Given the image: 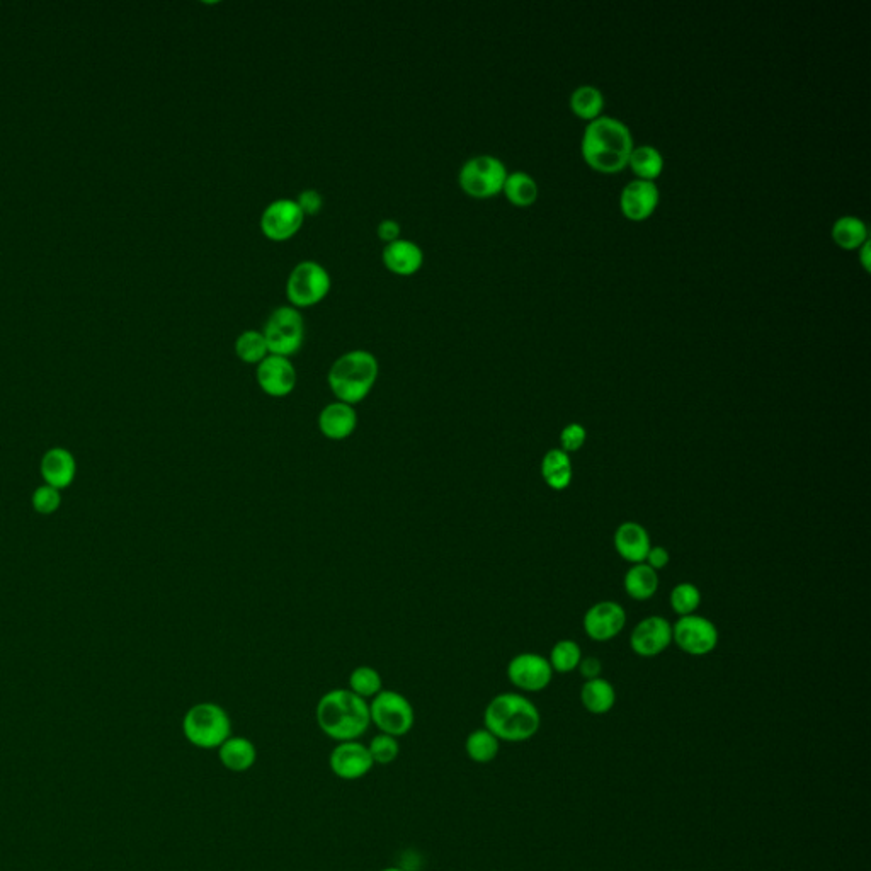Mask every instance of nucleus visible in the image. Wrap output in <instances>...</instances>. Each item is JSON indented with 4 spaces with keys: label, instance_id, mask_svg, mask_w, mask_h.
Listing matches in <instances>:
<instances>
[{
    "label": "nucleus",
    "instance_id": "nucleus-1",
    "mask_svg": "<svg viewBox=\"0 0 871 871\" xmlns=\"http://www.w3.org/2000/svg\"><path fill=\"white\" fill-rule=\"evenodd\" d=\"M315 722L331 741H359L371 727L368 701L348 688H336L320 696Z\"/></svg>",
    "mask_w": 871,
    "mask_h": 871
},
{
    "label": "nucleus",
    "instance_id": "nucleus-2",
    "mask_svg": "<svg viewBox=\"0 0 871 871\" xmlns=\"http://www.w3.org/2000/svg\"><path fill=\"white\" fill-rule=\"evenodd\" d=\"M632 150V133L623 121L611 116H598L586 126L582 137V155L596 171H621L628 166Z\"/></svg>",
    "mask_w": 871,
    "mask_h": 871
},
{
    "label": "nucleus",
    "instance_id": "nucleus-3",
    "mask_svg": "<svg viewBox=\"0 0 871 871\" xmlns=\"http://www.w3.org/2000/svg\"><path fill=\"white\" fill-rule=\"evenodd\" d=\"M540 725L541 715L535 703L519 693H501L485 706L484 727L499 741H530Z\"/></svg>",
    "mask_w": 871,
    "mask_h": 871
},
{
    "label": "nucleus",
    "instance_id": "nucleus-4",
    "mask_svg": "<svg viewBox=\"0 0 871 871\" xmlns=\"http://www.w3.org/2000/svg\"><path fill=\"white\" fill-rule=\"evenodd\" d=\"M380 376V363L371 351L351 349L332 363L327 385L339 402L356 405L365 402Z\"/></svg>",
    "mask_w": 871,
    "mask_h": 871
},
{
    "label": "nucleus",
    "instance_id": "nucleus-5",
    "mask_svg": "<svg viewBox=\"0 0 871 871\" xmlns=\"http://www.w3.org/2000/svg\"><path fill=\"white\" fill-rule=\"evenodd\" d=\"M183 734L198 749H218L232 734V718L227 710L213 701L191 706L183 718Z\"/></svg>",
    "mask_w": 871,
    "mask_h": 871
},
{
    "label": "nucleus",
    "instance_id": "nucleus-6",
    "mask_svg": "<svg viewBox=\"0 0 871 871\" xmlns=\"http://www.w3.org/2000/svg\"><path fill=\"white\" fill-rule=\"evenodd\" d=\"M332 288L331 273L320 262L305 259L291 269L286 279V298L291 307L308 308L322 302Z\"/></svg>",
    "mask_w": 871,
    "mask_h": 871
},
{
    "label": "nucleus",
    "instance_id": "nucleus-7",
    "mask_svg": "<svg viewBox=\"0 0 871 871\" xmlns=\"http://www.w3.org/2000/svg\"><path fill=\"white\" fill-rule=\"evenodd\" d=\"M262 334L268 342L269 354L291 358L305 342V319L298 308L281 305L269 314Z\"/></svg>",
    "mask_w": 871,
    "mask_h": 871
},
{
    "label": "nucleus",
    "instance_id": "nucleus-8",
    "mask_svg": "<svg viewBox=\"0 0 871 871\" xmlns=\"http://www.w3.org/2000/svg\"><path fill=\"white\" fill-rule=\"evenodd\" d=\"M371 725L380 734L404 737L416 725V710L407 696L393 689H383L382 693L368 701Z\"/></svg>",
    "mask_w": 871,
    "mask_h": 871
},
{
    "label": "nucleus",
    "instance_id": "nucleus-9",
    "mask_svg": "<svg viewBox=\"0 0 871 871\" xmlns=\"http://www.w3.org/2000/svg\"><path fill=\"white\" fill-rule=\"evenodd\" d=\"M507 174L509 172L501 159L489 154L475 155L463 162L458 172V184L468 196L485 200L501 193Z\"/></svg>",
    "mask_w": 871,
    "mask_h": 871
},
{
    "label": "nucleus",
    "instance_id": "nucleus-10",
    "mask_svg": "<svg viewBox=\"0 0 871 871\" xmlns=\"http://www.w3.org/2000/svg\"><path fill=\"white\" fill-rule=\"evenodd\" d=\"M672 642L684 654L703 657L712 654L720 642V633L712 620L705 616L689 615L679 618L672 625Z\"/></svg>",
    "mask_w": 871,
    "mask_h": 871
},
{
    "label": "nucleus",
    "instance_id": "nucleus-11",
    "mask_svg": "<svg viewBox=\"0 0 871 871\" xmlns=\"http://www.w3.org/2000/svg\"><path fill=\"white\" fill-rule=\"evenodd\" d=\"M305 215L297 200L278 198L271 201L261 213L259 227L264 237L274 242H285L300 232L305 223Z\"/></svg>",
    "mask_w": 871,
    "mask_h": 871
},
{
    "label": "nucleus",
    "instance_id": "nucleus-12",
    "mask_svg": "<svg viewBox=\"0 0 871 871\" xmlns=\"http://www.w3.org/2000/svg\"><path fill=\"white\" fill-rule=\"evenodd\" d=\"M506 672L509 683L524 693H540L550 686L553 679L550 661L535 652L514 655L507 664Z\"/></svg>",
    "mask_w": 871,
    "mask_h": 871
},
{
    "label": "nucleus",
    "instance_id": "nucleus-13",
    "mask_svg": "<svg viewBox=\"0 0 871 871\" xmlns=\"http://www.w3.org/2000/svg\"><path fill=\"white\" fill-rule=\"evenodd\" d=\"M257 385L273 399H285L297 388V368L291 358L268 354L256 366Z\"/></svg>",
    "mask_w": 871,
    "mask_h": 871
},
{
    "label": "nucleus",
    "instance_id": "nucleus-14",
    "mask_svg": "<svg viewBox=\"0 0 871 871\" xmlns=\"http://www.w3.org/2000/svg\"><path fill=\"white\" fill-rule=\"evenodd\" d=\"M329 768L339 780L358 781L370 775L375 763L363 742H337L329 754Z\"/></svg>",
    "mask_w": 871,
    "mask_h": 871
},
{
    "label": "nucleus",
    "instance_id": "nucleus-15",
    "mask_svg": "<svg viewBox=\"0 0 871 871\" xmlns=\"http://www.w3.org/2000/svg\"><path fill=\"white\" fill-rule=\"evenodd\" d=\"M627 623V611L615 601H599L584 615V630L594 642H610L618 637Z\"/></svg>",
    "mask_w": 871,
    "mask_h": 871
},
{
    "label": "nucleus",
    "instance_id": "nucleus-16",
    "mask_svg": "<svg viewBox=\"0 0 871 871\" xmlns=\"http://www.w3.org/2000/svg\"><path fill=\"white\" fill-rule=\"evenodd\" d=\"M672 644V625L664 616H647L633 628L630 647L640 657H655Z\"/></svg>",
    "mask_w": 871,
    "mask_h": 871
},
{
    "label": "nucleus",
    "instance_id": "nucleus-17",
    "mask_svg": "<svg viewBox=\"0 0 871 871\" xmlns=\"http://www.w3.org/2000/svg\"><path fill=\"white\" fill-rule=\"evenodd\" d=\"M317 426H319L320 434L329 441L349 439L358 429L356 407L334 400L320 410Z\"/></svg>",
    "mask_w": 871,
    "mask_h": 871
},
{
    "label": "nucleus",
    "instance_id": "nucleus-18",
    "mask_svg": "<svg viewBox=\"0 0 871 871\" xmlns=\"http://www.w3.org/2000/svg\"><path fill=\"white\" fill-rule=\"evenodd\" d=\"M657 203H659V188L654 181L635 179L621 191V211L633 222H640L650 217Z\"/></svg>",
    "mask_w": 871,
    "mask_h": 871
},
{
    "label": "nucleus",
    "instance_id": "nucleus-19",
    "mask_svg": "<svg viewBox=\"0 0 871 871\" xmlns=\"http://www.w3.org/2000/svg\"><path fill=\"white\" fill-rule=\"evenodd\" d=\"M382 261L390 273L404 278L414 276L421 271L424 264V251L414 240L400 237L383 247Z\"/></svg>",
    "mask_w": 871,
    "mask_h": 871
},
{
    "label": "nucleus",
    "instance_id": "nucleus-20",
    "mask_svg": "<svg viewBox=\"0 0 871 871\" xmlns=\"http://www.w3.org/2000/svg\"><path fill=\"white\" fill-rule=\"evenodd\" d=\"M613 543H615L618 555L632 565L644 564L645 558L652 548L649 531L645 530V526L635 523V521L621 523L616 528Z\"/></svg>",
    "mask_w": 871,
    "mask_h": 871
},
{
    "label": "nucleus",
    "instance_id": "nucleus-21",
    "mask_svg": "<svg viewBox=\"0 0 871 871\" xmlns=\"http://www.w3.org/2000/svg\"><path fill=\"white\" fill-rule=\"evenodd\" d=\"M217 751L218 761L232 773H245L257 761L256 744L244 735H230Z\"/></svg>",
    "mask_w": 871,
    "mask_h": 871
},
{
    "label": "nucleus",
    "instance_id": "nucleus-22",
    "mask_svg": "<svg viewBox=\"0 0 871 871\" xmlns=\"http://www.w3.org/2000/svg\"><path fill=\"white\" fill-rule=\"evenodd\" d=\"M75 472H77V465L74 456L63 448L46 451L41 460V475L46 485H52L55 489H67L74 482Z\"/></svg>",
    "mask_w": 871,
    "mask_h": 871
},
{
    "label": "nucleus",
    "instance_id": "nucleus-23",
    "mask_svg": "<svg viewBox=\"0 0 871 871\" xmlns=\"http://www.w3.org/2000/svg\"><path fill=\"white\" fill-rule=\"evenodd\" d=\"M540 473L541 479L545 480V484L550 489L557 490V492L569 489V485L574 479V468H572L570 455H567L560 448L548 450L541 458Z\"/></svg>",
    "mask_w": 871,
    "mask_h": 871
},
{
    "label": "nucleus",
    "instance_id": "nucleus-24",
    "mask_svg": "<svg viewBox=\"0 0 871 871\" xmlns=\"http://www.w3.org/2000/svg\"><path fill=\"white\" fill-rule=\"evenodd\" d=\"M581 703L593 715H606L613 710L616 703L613 684L604 678L589 679L582 684Z\"/></svg>",
    "mask_w": 871,
    "mask_h": 871
},
{
    "label": "nucleus",
    "instance_id": "nucleus-25",
    "mask_svg": "<svg viewBox=\"0 0 871 871\" xmlns=\"http://www.w3.org/2000/svg\"><path fill=\"white\" fill-rule=\"evenodd\" d=\"M623 587L635 601H647L654 598L659 589V572H655L647 564L632 565L625 574Z\"/></svg>",
    "mask_w": 871,
    "mask_h": 871
},
{
    "label": "nucleus",
    "instance_id": "nucleus-26",
    "mask_svg": "<svg viewBox=\"0 0 871 871\" xmlns=\"http://www.w3.org/2000/svg\"><path fill=\"white\" fill-rule=\"evenodd\" d=\"M832 239L839 247L848 251L860 249L868 240V228L861 218L846 215L837 218L836 223L832 225Z\"/></svg>",
    "mask_w": 871,
    "mask_h": 871
},
{
    "label": "nucleus",
    "instance_id": "nucleus-27",
    "mask_svg": "<svg viewBox=\"0 0 871 871\" xmlns=\"http://www.w3.org/2000/svg\"><path fill=\"white\" fill-rule=\"evenodd\" d=\"M501 749V741L496 735L485 729H477L470 732L465 741V752L473 763L489 764L497 758Z\"/></svg>",
    "mask_w": 871,
    "mask_h": 871
},
{
    "label": "nucleus",
    "instance_id": "nucleus-28",
    "mask_svg": "<svg viewBox=\"0 0 871 871\" xmlns=\"http://www.w3.org/2000/svg\"><path fill=\"white\" fill-rule=\"evenodd\" d=\"M507 200L516 206H530L538 198V184L528 172H511L507 174L506 183L502 188Z\"/></svg>",
    "mask_w": 871,
    "mask_h": 871
},
{
    "label": "nucleus",
    "instance_id": "nucleus-29",
    "mask_svg": "<svg viewBox=\"0 0 871 871\" xmlns=\"http://www.w3.org/2000/svg\"><path fill=\"white\" fill-rule=\"evenodd\" d=\"M628 166L632 167V171L637 174L638 179L654 181L655 177L659 176L664 169V157L652 145L633 147L630 159H628Z\"/></svg>",
    "mask_w": 871,
    "mask_h": 871
},
{
    "label": "nucleus",
    "instance_id": "nucleus-30",
    "mask_svg": "<svg viewBox=\"0 0 871 871\" xmlns=\"http://www.w3.org/2000/svg\"><path fill=\"white\" fill-rule=\"evenodd\" d=\"M235 354L245 365H259L269 354L268 342L262 331H244L235 339Z\"/></svg>",
    "mask_w": 871,
    "mask_h": 871
},
{
    "label": "nucleus",
    "instance_id": "nucleus-31",
    "mask_svg": "<svg viewBox=\"0 0 871 871\" xmlns=\"http://www.w3.org/2000/svg\"><path fill=\"white\" fill-rule=\"evenodd\" d=\"M348 689L363 700L370 701L383 691L382 674L375 667L359 666L349 674Z\"/></svg>",
    "mask_w": 871,
    "mask_h": 871
},
{
    "label": "nucleus",
    "instance_id": "nucleus-32",
    "mask_svg": "<svg viewBox=\"0 0 871 871\" xmlns=\"http://www.w3.org/2000/svg\"><path fill=\"white\" fill-rule=\"evenodd\" d=\"M604 96L603 92L599 91L598 87L581 86L577 87L572 96H570V108L577 116H581L584 120H596L599 113L603 111Z\"/></svg>",
    "mask_w": 871,
    "mask_h": 871
},
{
    "label": "nucleus",
    "instance_id": "nucleus-33",
    "mask_svg": "<svg viewBox=\"0 0 871 871\" xmlns=\"http://www.w3.org/2000/svg\"><path fill=\"white\" fill-rule=\"evenodd\" d=\"M669 603H671L672 611L679 618L696 615V611H698L701 604L700 589L695 584H691V582H679V584L672 587Z\"/></svg>",
    "mask_w": 871,
    "mask_h": 871
},
{
    "label": "nucleus",
    "instance_id": "nucleus-34",
    "mask_svg": "<svg viewBox=\"0 0 871 871\" xmlns=\"http://www.w3.org/2000/svg\"><path fill=\"white\" fill-rule=\"evenodd\" d=\"M581 659V647L574 640H560L553 645L550 657H548L553 672H558V674L575 671L579 667Z\"/></svg>",
    "mask_w": 871,
    "mask_h": 871
},
{
    "label": "nucleus",
    "instance_id": "nucleus-35",
    "mask_svg": "<svg viewBox=\"0 0 871 871\" xmlns=\"http://www.w3.org/2000/svg\"><path fill=\"white\" fill-rule=\"evenodd\" d=\"M368 751L375 766H388L399 759L400 742L397 737L378 732L368 744Z\"/></svg>",
    "mask_w": 871,
    "mask_h": 871
},
{
    "label": "nucleus",
    "instance_id": "nucleus-36",
    "mask_svg": "<svg viewBox=\"0 0 871 871\" xmlns=\"http://www.w3.org/2000/svg\"><path fill=\"white\" fill-rule=\"evenodd\" d=\"M60 504H62L60 490L55 489L52 485H41L33 494V507H35L36 513H57Z\"/></svg>",
    "mask_w": 871,
    "mask_h": 871
},
{
    "label": "nucleus",
    "instance_id": "nucleus-37",
    "mask_svg": "<svg viewBox=\"0 0 871 871\" xmlns=\"http://www.w3.org/2000/svg\"><path fill=\"white\" fill-rule=\"evenodd\" d=\"M586 441V427L582 426L581 422H570L560 433V450L570 455V453L582 450V446L586 445Z\"/></svg>",
    "mask_w": 871,
    "mask_h": 871
},
{
    "label": "nucleus",
    "instance_id": "nucleus-38",
    "mask_svg": "<svg viewBox=\"0 0 871 871\" xmlns=\"http://www.w3.org/2000/svg\"><path fill=\"white\" fill-rule=\"evenodd\" d=\"M297 203L305 217H315L324 208V196L319 189H303L302 193L298 194Z\"/></svg>",
    "mask_w": 871,
    "mask_h": 871
},
{
    "label": "nucleus",
    "instance_id": "nucleus-39",
    "mask_svg": "<svg viewBox=\"0 0 871 871\" xmlns=\"http://www.w3.org/2000/svg\"><path fill=\"white\" fill-rule=\"evenodd\" d=\"M400 232H402V225L397 220H393V218H385L376 227V234L385 244H390L393 240L400 239Z\"/></svg>",
    "mask_w": 871,
    "mask_h": 871
},
{
    "label": "nucleus",
    "instance_id": "nucleus-40",
    "mask_svg": "<svg viewBox=\"0 0 871 871\" xmlns=\"http://www.w3.org/2000/svg\"><path fill=\"white\" fill-rule=\"evenodd\" d=\"M669 560H671V555L667 552L666 547H662V545H652V548L649 550V555L645 558L644 564L652 567L655 572H659V570L666 569L667 565H669Z\"/></svg>",
    "mask_w": 871,
    "mask_h": 871
},
{
    "label": "nucleus",
    "instance_id": "nucleus-41",
    "mask_svg": "<svg viewBox=\"0 0 871 871\" xmlns=\"http://www.w3.org/2000/svg\"><path fill=\"white\" fill-rule=\"evenodd\" d=\"M579 671H581L582 678L589 681V679L601 678V672H603V664L596 657H582L581 662H579V667H577Z\"/></svg>",
    "mask_w": 871,
    "mask_h": 871
},
{
    "label": "nucleus",
    "instance_id": "nucleus-42",
    "mask_svg": "<svg viewBox=\"0 0 871 871\" xmlns=\"http://www.w3.org/2000/svg\"><path fill=\"white\" fill-rule=\"evenodd\" d=\"M861 262L865 266L866 271H870V240H866L865 244L861 245Z\"/></svg>",
    "mask_w": 871,
    "mask_h": 871
},
{
    "label": "nucleus",
    "instance_id": "nucleus-43",
    "mask_svg": "<svg viewBox=\"0 0 871 871\" xmlns=\"http://www.w3.org/2000/svg\"><path fill=\"white\" fill-rule=\"evenodd\" d=\"M380 871H405V870H402V868H399V866H388V868H383V870H380Z\"/></svg>",
    "mask_w": 871,
    "mask_h": 871
}]
</instances>
